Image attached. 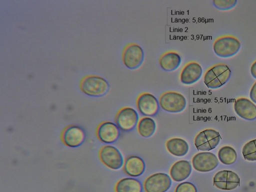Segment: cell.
<instances>
[{"label": "cell", "mask_w": 256, "mask_h": 192, "mask_svg": "<svg viewBox=\"0 0 256 192\" xmlns=\"http://www.w3.org/2000/svg\"><path fill=\"white\" fill-rule=\"evenodd\" d=\"M232 72L224 64H216L205 72L204 82L208 88L216 89L226 84L230 80Z\"/></svg>", "instance_id": "obj_1"}, {"label": "cell", "mask_w": 256, "mask_h": 192, "mask_svg": "<svg viewBox=\"0 0 256 192\" xmlns=\"http://www.w3.org/2000/svg\"><path fill=\"white\" fill-rule=\"evenodd\" d=\"M80 88L86 94L94 97H101L108 92L110 85L103 78L98 76H88L84 78Z\"/></svg>", "instance_id": "obj_2"}, {"label": "cell", "mask_w": 256, "mask_h": 192, "mask_svg": "<svg viewBox=\"0 0 256 192\" xmlns=\"http://www.w3.org/2000/svg\"><path fill=\"white\" fill-rule=\"evenodd\" d=\"M241 47L240 41L232 36H223L214 42V53L220 58H230L236 54Z\"/></svg>", "instance_id": "obj_3"}, {"label": "cell", "mask_w": 256, "mask_h": 192, "mask_svg": "<svg viewBox=\"0 0 256 192\" xmlns=\"http://www.w3.org/2000/svg\"><path fill=\"white\" fill-rule=\"evenodd\" d=\"M159 104L164 110L171 113L183 111L186 106V100L181 94L174 91H168L161 94Z\"/></svg>", "instance_id": "obj_4"}, {"label": "cell", "mask_w": 256, "mask_h": 192, "mask_svg": "<svg viewBox=\"0 0 256 192\" xmlns=\"http://www.w3.org/2000/svg\"><path fill=\"white\" fill-rule=\"evenodd\" d=\"M144 60V52L140 45L136 43H130L125 46L122 52V60L128 68H138Z\"/></svg>", "instance_id": "obj_5"}, {"label": "cell", "mask_w": 256, "mask_h": 192, "mask_svg": "<svg viewBox=\"0 0 256 192\" xmlns=\"http://www.w3.org/2000/svg\"><path fill=\"white\" fill-rule=\"evenodd\" d=\"M100 161L108 168L118 170L124 165V159L119 150L114 146L106 145L102 146L99 152Z\"/></svg>", "instance_id": "obj_6"}, {"label": "cell", "mask_w": 256, "mask_h": 192, "mask_svg": "<svg viewBox=\"0 0 256 192\" xmlns=\"http://www.w3.org/2000/svg\"><path fill=\"white\" fill-rule=\"evenodd\" d=\"M220 136L218 132L213 129H206L200 132L195 137L194 145L198 150L209 151L218 144Z\"/></svg>", "instance_id": "obj_7"}, {"label": "cell", "mask_w": 256, "mask_h": 192, "mask_svg": "<svg viewBox=\"0 0 256 192\" xmlns=\"http://www.w3.org/2000/svg\"><path fill=\"white\" fill-rule=\"evenodd\" d=\"M170 176L162 172L150 175L144 182V188L146 192H166L170 188Z\"/></svg>", "instance_id": "obj_8"}, {"label": "cell", "mask_w": 256, "mask_h": 192, "mask_svg": "<svg viewBox=\"0 0 256 192\" xmlns=\"http://www.w3.org/2000/svg\"><path fill=\"white\" fill-rule=\"evenodd\" d=\"M138 120L136 111L130 107H124L120 109L115 118L116 124L124 132L134 130L138 124Z\"/></svg>", "instance_id": "obj_9"}, {"label": "cell", "mask_w": 256, "mask_h": 192, "mask_svg": "<svg viewBox=\"0 0 256 192\" xmlns=\"http://www.w3.org/2000/svg\"><path fill=\"white\" fill-rule=\"evenodd\" d=\"M194 169L199 172H209L214 170L219 164L216 156L210 152H200L195 154L192 160Z\"/></svg>", "instance_id": "obj_10"}, {"label": "cell", "mask_w": 256, "mask_h": 192, "mask_svg": "<svg viewBox=\"0 0 256 192\" xmlns=\"http://www.w3.org/2000/svg\"><path fill=\"white\" fill-rule=\"evenodd\" d=\"M136 104L138 111L144 116H154L159 111V102L153 94L148 92L139 94Z\"/></svg>", "instance_id": "obj_11"}, {"label": "cell", "mask_w": 256, "mask_h": 192, "mask_svg": "<svg viewBox=\"0 0 256 192\" xmlns=\"http://www.w3.org/2000/svg\"><path fill=\"white\" fill-rule=\"evenodd\" d=\"M61 138L66 146L72 148H76L84 142L86 134L84 130L80 126L71 125L64 130Z\"/></svg>", "instance_id": "obj_12"}, {"label": "cell", "mask_w": 256, "mask_h": 192, "mask_svg": "<svg viewBox=\"0 0 256 192\" xmlns=\"http://www.w3.org/2000/svg\"><path fill=\"white\" fill-rule=\"evenodd\" d=\"M214 186L222 190H232L236 188L240 182L238 176L231 170H223L217 172L213 178Z\"/></svg>", "instance_id": "obj_13"}, {"label": "cell", "mask_w": 256, "mask_h": 192, "mask_svg": "<svg viewBox=\"0 0 256 192\" xmlns=\"http://www.w3.org/2000/svg\"><path fill=\"white\" fill-rule=\"evenodd\" d=\"M98 140L105 144H112L120 138V130L118 126L110 122H104L99 124L96 130Z\"/></svg>", "instance_id": "obj_14"}, {"label": "cell", "mask_w": 256, "mask_h": 192, "mask_svg": "<svg viewBox=\"0 0 256 192\" xmlns=\"http://www.w3.org/2000/svg\"><path fill=\"white\" fill-rule=\"evenodd\" d=\"M202 74V68L197 62H190L182 68L180 74V80L184 84H192L200 80Z\"/></svg>", "instance_id": "obj_15"}, {"label": "cell", "mask_w": 256, "mask_h": 192, "mask_svg": "<svg viewBox=\"0 0 256 192\" xmlns=\"http://www.w3.org/2000/svg\"><path fill=\"white\" fill-rule=\"evenodd\" d=\"M234 108L236 114L240 118L248 120L256 119V105L246 98H238Z\"/></svg>", "instance_id": "obj_16"}, {"label": "cell", "mask_w": 256, "mask_h": 192, "mask_svg": "<svg viewBox=\"0 0 256 192\" xmlns=\"http://www.w3.org/2000/svg\"><path fill=\"white\" fill-rule=\"evenodd\" d=\"M145 169V162L139 156L130 155L124 160L123 170L124 173L129 176H140L143 174Z\"/></svg>", "instance_id": "obj_17"}, {"label": "cell", "mask_w": 256, "mask_h": 192, "mask_svg": "<svg viewBox=\"0 0 256 192\" xmlns=\"http://www.w3.org/2000/svg\"><path fill=\"white\" fill-rule=\"evenodd\" d=\"M192 170L191 164L188 161L180 160L172 166L170 170V176L175 182H182L190 176Z\"/></svg>", "instance_id": "obj_18"}, {"label": "cell", "mask_w": 256, "mask_h": 192, "mask_svg": "<svg viewBox=\"0 0 256 192\" xmlns=\"http://www.w3.org/2000/svg\"><path fill=\"white\" fill-rule=\"evenodd\" d=\"M182 62L180 55L174 51H168L162 54L158 60L161 68L166 72L176 70Z\"/></svg>", "instance_id": "obj_19"}, {"label": "cell", "mask_w": 256, "mask_h": 192, "mask_svg": "<svg viewBox=\"0 0 256 192\" xmlns=\"http://www.w3.org/2000/svg\"><path fill=\"white\" fill-rule=\"evenodd\" d=\"M166 146L168 152L176 156H185L189 149L188 142L184 140L178 138L168 140Z\"/></svg>", "instance_id": "obj_20"}, {"label": "cell", "mask_w": 256, "mask_h": 192, "mask_svg": "<svg viewBox=\"0 0 256 192\" xmlns=\"http://www.w3.org/2000/svg\"><path fill=\"white\" fill-rule=\"evenodd\" d=\"M115 191L116 192H142V184L136 178H124L116 183Z\"/></svg>", "instance_id": "obj_21"}, {"label": "cell", "mask_w": 256, "mask_h": 192, "mask_svg": "<svg viewBox=\"0 0 256 192\" xmlns=\"http://www.w3.org/2000/svg\"><path fill=\"white\" fill-rule=\"evenodd\" d=\"M156 124L154 120L150 117L142 118L138 124V131L142 137L150 138L155 132Z\"/></svg>", "instance_id": "obj_22"}, {"label": "cell", "mask_w": 256, "mask_h": 192, "mask_svg": "<svg viewBox=\"0 0 256 192\" xmlns=\"http://www.w3.org/2000/svg\"><path fill=\"white\" fill-rule=\"evenodd\" d=\"M218 157L220 162L226 165L234 164L237 159V154L235 150L230 146H224L218 152Z\"/></svg>", "instance_id": "obj_23"}, {"label": "cell", "mask_w": 256, "mask_h": 192, "mask_svg": "<svg viewBox=\"0 0 256 192\" xmlns=\"http://www.w3.org/2000/svg\"><path fill=\"white\" fill-rule=\"evenodd\" d=\"M242 153L248 161H256V139L246 142L243 146Z\"/></svg>", "instance_id": "obj_24"}, {"label": "cell", "mask_w": 256, "mask_h": 192, "mask_svg": "<svg viewBox=\"0 0 256 192\" xmlns=\"http://www.w3.org/2000/svg\"><path fill=\"white\" fill-rule=\"evenodd\" d=\"M236 0H214L212 3L215 8L222 10L232 8L236 4Z\"/></svg>", "instance_id": "obj_25"}, {"label": "cell", "mask_w": 256, "mask_h": 192, "mask_svg": "<svg viewBox=\"0 0 256 192\" xmlns=\"http://www.w3.org/2000/svg\"><path fill=\"white\" fill-rule=\"evenodd\" d=\"M174 192H198L196 186L188 182L179 184L176 187Z\"/></svg>", "instance_id": "obj_26"}, {"label": "cell", "mask_w": 256, "mask_h": 192, "mask_svg": "<svg viewBox=\"0 0 256 192\" xmlns=\"http://www.w3.org/2000/svg\"><path fill=\"white\" fill-rule=\"evenodd\" d=\"M250 97L252 102L256 104V82L250 90Z\"/></svg>", "instance_id": "obj_27"}, {"label": "cell", "mask_w": 256, "mask_h": 192, "mask_svg": "<svg viewBox=\"0 0 256 192\" xmlns=\"http://www.w3.org/2000/svg\"><path fill=\"white\" fill-rule=\"evenodd\" d=\"M250 73L253 78L256 79V60H255L250 66Z\"/></svg>", "instance_id": "obj_28"}]
</instances>
